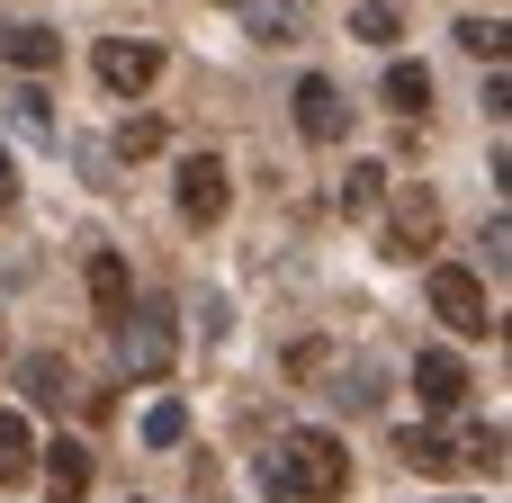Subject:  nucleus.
I'll use <instances>...</instances> for the list:
<instances>
[{"label": "nucleus", "instance_id": "15", "mask_svg": "<svg viewBox=\"0 0 512 503\" xmlns=\"http://www.w3.org/2000/svg\"><path fill=\"white\" fill-rule=\"evenodd\" d=\"M351 36H360V45H396V36H405V18H396L387 0H360V9H351Z\"/></svg>", "mask_w": 512, "mask_h": 503}, {"label": "nucleus", "instance_id": "3", "mask_svg": "<svg viewBox=\"0 0 512 503\" xmlns=\"http://www.w3.org/2000/svg\"><path fill=\"white\" fill-rule=\"evenodd\" d=\"M432 315H441L459 342H486V333H495L486 279H477V270H459V261H441V270H432Z\"/></svg>", "mask_w": 512, "mask_h": 503}, {"label": "nucleus", "instance_id": "21", "mask_svg": "<svg viewBox=\"0 0 512 503\" xmlns=\"http://www.w3.org/2000/svg\"><path fill=\"white\" fill-rule=\"evenodd\" d=\"M396 450H405L414 468H450V432H405Z\"/></svg>", "mask_w": 512, "mask_h": 503}, {"label": "nucleus", "instance_id": "17", "mask_svg": "<svg viewBox=\"0 0 512 503\" xmlns=\"http://www.w3.org/2000/svg\"><path fill=\"white\" fill-rule=\"evenodd\" d=\"M459 45H468V54H477V63H504L512 27H504V18H459Z\"/></svg>", "mask_w": 512, "mask_h": 503}, {"label": "nucleus", "instance_id": "8", "mask_svg": "<svg viewBox=\"0 0 512 503\" xmlns=\"http://www.w3.org/2000/svg\"><path fill=\"white\" fill-rule=\"evenodd\" d=\"M36 468H45V503H81L90 495V450H81V441H54Z\"/></svg>", "mask_w": 512, "mask_h": 503}, {"label": "nucleus", "instance_id": "7", "mask_svg": "<svg viewBox=\"0 0 512 503\" xmlns=\"http://www.w3.org/2000/svg\"><path fill=\"white\" fill-rule=\"evenodd\" d=\"M414 396H423L432 414H459V405H468V360H459V351H423V360H414Z\"/></svg>", "mask_w": 512, "mask_h": 503}, {"label": "nucleus", "instance_id": "23", "mask_svg": "<svg viewBox=\"0 0 512 503\" xmlns=\"http://www.w3.org/2000/svg\"><path fill=\"white\" fill-rule=\"evenodd\" d=\"M18 198V162H9V144H0V207Z\"/></svg>", "mask_w": 512, "mask_h": 503}, {"label": "nucleus", "instance_id": "18", "mask_svg": "<svg viewBox=\"0 0 512 503\" xmlns=\"http://www.w3.org/2000/svg\"><path fill=\"white\" fill-rule=\"evenodd\" d=\"M450 459H468V468H495V459H504V432H495V423H468V432L450 441Z\"/></svg>", "mask_w": 512, "mask_h": 503}, {"label": "nucleus", "instance_id": "20", "mask_svg": "<svg viewBox=\"0 0 512 503\" xmlns=\"http://www.w3.org/2000/svg\"><path fill=\"white\" fill-rule=\"evenodd\" d=\"M180 432H189V414H180V405L162 396V405L144 414V441H153V450H180Z\"/></svg>", "mask_w": 512, "mask_h": 503}, {"label": "nucleus", "instance_id": "19", "mask_svg": "<svg viewBox=\"0 0 512 503\" xmlns=\"http://www.w3.org/2000/svg\"><path fill=\"white\" fill-rule=\"evenodd\" d=\"M117 153H126V162L162 153V117H126V126H117Z\"/></svg>", "mask_w": 512, "mask_h": 503}, {"label": "nucleus", "instance_id": "6", "mask_svg": "<svg viewBox=\"0 0 512 503\" xmlns=\"http://www.w3.org/2000/svg\"><path fill=\"white\" fill-rule=\"evenodd\" d=\"M342 126H351V108H342V81L306 72V81H297V135H306V144H342Z\"/></svg>", "mask_w": 512, "mask_h": 503}, {"label": "nucleus", "instance_id": "9", "mask_svg": "<svg viewBox=\"0 0 512 503\" xmlns=\"http://www.w3.org/2000/svg\"><path fill=\"white\" fill-rule=\"evenodd\" d=\"M90 306H99V324H117V315L135 306V288H126V261H117V252H90Z\"/></svg>", "mask_w": 512, "mask_h": 503}, {"label": "nucleus", "instance_id": "4", "mask_svg": "<svg viewBox=\"0 0 512 503\" xmlns=\"http://www.w3.org/2000/svg\"><path fill=\"white\" fill-rule=\"evenodd\" d=\"M99 81H108L117 99L153 90V81H162V45H153V36H108V45H99Z\"/></svg>", "mask_w": 512, "mask_h": 503}, {"label": "nucleus", "instance_id": "14", "mask_svg": "<svg viewBox=\"0 0 512 503\" xmlns=\"http://www.w3.org/2000/svg\"><path fill=\"white\" fill-rule=\"evenodd\" d=\"M243 18H252L270 45H297V36H306V0H243Z\"/></svg>", "mask_w": 512, "mask_h": 503}, {"label": "nucleus", "instance_id": "1", "mask_svg": "<svg viewBox=\"0 0 512 503\" xmlns=\"http://www.w3.org/2000/svg\"><path fill=\"white\" fill-rule=\"evenodd\" d=\"M252 486H261L270 503H333L342 486H351V450H342L333 432H288L279 450H261Z\"/></svg>", "mask_w": 512, "mask_h": 503}, {"label": "nucleus", "instance_id": "16", "mask_svg": "<svg viewBox=\"0 0 512 503\" xmlns=\"http://www.w3.org/2000/svg\"><path fill=\"white\" fill-rule=\"evenodd\" d=\"M378 198H387V171H378V162H351V180H342V216H369Z\"/></svg>", "mask_w": 512, "mask_h": 503}, {"label": "nucleus", "instance_id": "11", "mask_svg": "<svg viewBox=\"0 0 512 503\" xmlns=\"http://www.w3.org/2000/svg\"><path fill=\"white\" fill-rule=\"evenodd\" d=\"M54 45H63V36H54V27H36V18H18V27L0 36V54H9L18 72H45V63H54Z\"/></svg>", "mask_w": 512, "mask_h": 503}, {"label": "nucleus", "instance_id": "22", "mask_svg": "<svg viewBox=\"0 0 512 503\" xmlns=\"http://www.w3.org/2000/svg\"><path fill=\"white\" fill-rule=\"evenodd\" d=\"M9 108H18V126H27V135H54V108H45V90H36V81H27Z\"/></svg>", "mask_w": 512, "mask_h": 503}, {"label": "nucleus", "instance_id": "12", "mask_svg": "<svg viewBox=\"0 0 512 503\" xmlns=\"http://www.w3.org/2000/svg\"><path fill=\"white\" fill-rule=\"evenodd\" d=\"M387 108H396V117H423V108H432V72L396 54V63H387Z\"/></svg>", "mask_w": 512, "mask_h": 503}, {"label": "nucleus", "instance_id": "10", "mask_svg": "<svg viewBox=\"0 0 512 503\" xmlns=\"http://www.w3.org/2000/svg\"><path fill=\"white\" fill-rule=\"evenodd\" d=\"M27 477H36V432H27V414H0V495Z\"/></svg>", "mask_w": 512, "mask_h": 503}, {"label": "nucleus", "instance_id": "2", "mask_svg": "<svg viewBox=\"0 0 512 503\" xmlns=\"http://www.w3.org/2000/svg\"><path fill=\"white\" fill-rule=\"evenodd\" d=\"M171 351H180V324H171V306L153 297V306H135V315H117V360H126V378H162L171 369Z\"/></svg>", "mask_w": 512, "mask_h": 503}, {"label": "nucleus", "instance_id": "5", "mask_svg": "<svg viewBox=\"0 0 512 503\" xmlns=\"http://www.w3.org/2000/svg\"><path fill=\"white\" fill-rule=\"evenodd\" d=\"M225 207H234V189H225V162H216V153H189V162H180V216L207 234V225H225Z\"/></svg>", "mask_w": 512, "mask_h": 503}, {"label": "nucleus", "instance_id": "13", "mask_svg": "<svg viewBox=\"0 0 512 503\" xmlns=\"http://www.w3.org/2000/svg\"><path fill=\"white\" fill-rule=\"evenodd\" d=\"M18 396L63 405V396H72V369H63V360H45V351H27V360H18Z\"/></svg>", "mask_w": 512, "mask_h": 503}]
</instances>
